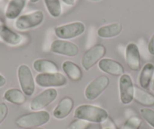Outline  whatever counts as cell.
Returning <instances> with one entry per match:
<instances>
[{
  "mask_svg": "<svg viewBox=\"0 0 154 129\" xmlns=\"http://www.w3.org/2000/svg\"><path fill=\"white\" fill-rule=\"evenodd\" d=\"M74 118L85 120L90 123L102 124L109 118L106 109L91 104H82L77 106L74 111Z\"/></svg>",
  "mask_w": 154,
  "mask_h": 129,
  "instance_id": "1",
  "label": "cell"
},
{
  "mask_svg": "<svg viewBox=\"0 0 154 129\" xmlns=\"http://www.w3.org/2000/svg\"><path fill=\"white\" fill-rule=\"evenodd\" d=\"M51 118L49 112L45 110L32 111L18 117L15 123L21 128L41 127L47 124Z\"/></svg>",
  "mask_w": 154,
  "mask_h": 129,
  "instance_id": "2",
  "label": "cell"
},
{
  "mask_svg": "<svg viewBox=\"0 0 154 129\" xmlns=\"http://www.w3.org/2000/svg\"><path fill=\"white\" fill-rule=\"evenodd\" d=\"M17 78L21 91L26 97H30L35 92V79L30 68L26 64H21L17 68Z\"/></svg>",
  "mask_w": 154,
  "mask_h": 129,
  "instance_id": "3",
  "label": "cell"
},
{
  "mask_svg": "<svg viewBox=\"0 0 154 129\" xmlns=\"http://www.w3.org/2000/svg\"><path fill=\"white\" fill-rule=\"evenodd\" d=\"M85 30V24L80 21L72 22V23L56 26L54 29L56 36L58 37L60 39L63 40L76 38L83 34Z\"/></svg>",
  "mask_w": 154,
  "mask_h": 129,
  "instance_id": "4",
  "label": "cell"
},
{
  "mask_svg": "<svg viewBox=\"0 0 154 129\" xmlns=\"http://www.w3.org/2000/svg\"><path fill=\"white\" fill-rule=\"evenodd\" d=\"M35 84L42 88H51L54 87H63L67 83V78L60 72L38 73L35 78Z\"/></svg>",
  "mask_w": 154,
  "mask_h": 129,
  "instance_id": "5",
  "label": "cell"
},
{
  "mask_svg": "<svg viewBox=\"0 0 154 129\" xmlns=\"http://www.w3.org/2000/svg\"><path fill=\"white\" fill-rule=\"evenodd\" d=\"M106 52V47L101 44H97L87 50L81 60V64L83 69L86 71L90 70L94 65L98 63V62L103 59Z\"/></svg>",
  "mask_w": 154,
  "mask_h": 129,
  "instance_id": "6",
  "label": "cell"
},
{
  "mask_svg": "<svg viewBox=\"0 0 154 129\" xmlns=\"http://www.w3.org/2000/svg\"><path fill=\"white\" fill-rule=\"evenodd\" d=\"M43 20V12L42 11H35L17 17L14 22V26L18 30H27L39 26Z\"/></svg>",
  "mask_w": 154,
  "mask_h": 129,
  "instance_id": "7",
  "label": "cell"
},
{
  "mask_svg": "<svg viewBox=\"0 0 154 129\" xmlns=\"http://www.w3.org/2000/svg\"><path fill=\"white\" fill-rule=\"evenodd\" d=\"M57 94V91L54 88L44 90L32 99L29 103V109L32 111L43 110L56 100Z\"/></svg>",
  "mask_w": 154,
  "mask_h": 129,
  "instance_id": "8",
  "label": "cell"
},
{
  "mask_svg": "<svg viewBox=\"0 0 154 129\" xmlns=\"http://www.w3.org/2000/svg\"><path fill=\"white\" fill-rule=\"evenodd\" d=\"M109 84V78L100 75L88 83L85 89V97L88 100H94L101 95Z\"/></svg>",
  "mask_w": 154,
  "mask_h": 129,
  "instance_id": "9",
  "label": "cell"
},
{
  "mask_svg": "<svg viewBox=\"0 0 154 129\" xmlns=\"http://www.w3.org/2000/svg\"><path fill=\"white\" fill-rule=\"evenodd\" d=\"M119 96L122 104H130L134 100V85L130 75L124 73L119 81Z\"/></svg>",
  "mask_w": 154,
  "mask_h": 129,
  "instance_id": "10",
  "label": "cell"
},
{
  "mask_svg": "<svg viewBox=\"0 0 154 129\" xmlns=\"http://www.w3.org/2000/svg\"><path fill=\"white\" fill-rule=\"evenodd\" d=\"M50 50L54 54L70 57H75L79 52V46L75 43L60 38L53 41L50 46Z\"/></svg>",
  "mask_w": 154,
  "mask_h": 129,
  "instance_id": "11",
  "label": "cell"
},
{
  "mask_svg": "<svg viewBox=\"0 0 154 129\" xmlns=\"http://www.w3.org/2000/svg\"><path fill=\"white\" fill-rule=\"evenodd\" d=\"M125 61L131 70L137 72L141 67V59L139 48L135 43H128L125 48Z\"/></svg>",
  "mask_w": 154,
  "mask_h": 129,
  "instance_id": "12",
  "label": "cell"
},
{
  "mask_svg": "<svg viewBox=\"0 0 154 129\" xmlns=\"http://www.w3.org/2000/svg\"><path fill=\"white\" fill-rule=\"evenodd\" d=\"M98 68L102 72L114 76H121L125 73V68L119 62L110 58H103L98 62Z\"/></svg>",
  "mask_w": 154,
  "mask_h": 129,
  "instance_id": "13",
  "label": "cell"
},
{
  "mask_svg": "<svg viewBox=\"0 0 154 129\" xmlns=\"http://www.w3.org/2000/svg\"><path fill=\"white\" fill-rule=\"evenodd\" d=\"M0 40L7 45L15 46L22 42L23 37L10 29L2 20H0Z\"/></svg>",
  "mask_w": 154,
  "mask_h": 129,
  "instance_id": "14",
  "label": "cell"
},
{
  "mask_svg": "<svg viewBox=\"0 0 154 129\" xmlns=\"http://www.w3.org/2000/svg\"><path fill=\"white\" fill-rule=\"evenodd\" d=\"M73 106L74 101L71 97H63L54 108L53 111V116L57 119H63L70 114Z\"/></svg>",
  "mask_w": 154,
  "mask_h": 129,
  "instance_id": "15",
  "label": "cell"
},
{
  "mask_svg": "<svg viewBox=\"0 0 154 129\" xmlns=\"http://www.w3.org/2000/svg\"><path fill=\"white\" fill-rule=\"evenodd\" d=\"M28 0H10L5 11V16L8 20H16L20 17Z\"/></svg>",
  "mask_w": 154,
  "mask_h": 129,
  "instance_id": "16",
  "label": "cell"
},
{
  "mask_svg": "<svg viewBox=\"0 0 154 129\" xmlns=\"http://www.w3.org/2000/svg\"><path fill=\"white\" fill-rule=\"evenodd\" d=\"M62 69L71 81H80L83 76V72L80 66L70 60H66L62 63Z\"/></svg>",
  "mask_w": 154,
  "mask_h": 129,
  "instance_id": "17",
  "label": "cell"
},
{
  "mask_svg": "<svg viewBox=\"0 0 154 129\" xmlns=\"http://www.w3.org/2000/svg\"><path fill=\"white\" fill-rule=\"evenodd\" d=\"M154 65L152 63H146L141 69L139 75L138 81L140 88L146 90L150 87L153 79Z\"/></svg>",
  "mask_w": 154,
  "mask_h": 129,
  "instance_id": "18",
  "label": "cell"
},
{
  "mask_svg": "<svg viewBox=\"0 0 154 129\" xmlns=\"http://www.w3.org/2000/svg\"><path fill=\"white\" fill-rule=\"evenodd\" d=\"M122 25L120 23H112L102 26L97 29V35L103 38H111L116 37L122 32Z\"/></svg>",
  "mask_w": 154,
  "mask_h": 129,
  "instance_id": "19",
  "label": "cell"
},
{
  "mask_svg": "<svg viewBox=\"0 0 154 129\" xmlns=\"http://www.w3.org/2000/svg\"><path fill=\"white\" fill-rule=\"evenodd\" d=\"M33 69L39 73L58 72L59 68L54 62L46 59H38L32 63Z\"/></svg>",
  "mask_w": 154,
  "mask_h": 129,
  "instance_id": "20",
  "label": "cell"
},
{
  "mask_svg": "<svg viewBox=\"0 0 154 129\" xmlns=\"http://www.w3.org/2000/svg\"><path fill=\"white\" fill-rule=\"evenodd\" d=\"M134 100L144 106H154V95L137 86H134Z\"/></svg>",
  "mask_w": 154,
  "mask_h": 129,
  "instance_id": "21",
  "label": "cell"
},
{
  "mask_svg": "<svg viewBox=\"0 0 154 129\" xmlns=\"http://www.w3.org/2000/svg\"><path fill=\"white\" fill-rule=\"evenodd\" d=\"M5 100L15 105H22L26 102V96L18 88H9L3 94Z\"/></svg>",
  "mask_w": 154,
  "mask_h": 129,
  "instance_id": "22",
  "label": "cell"
},
{
  "mask_svg": "<svg viewBox=\"0 0 154 129\" xmlns=\"http://www.w3.org/2000/svg\"><path fill=\"white\" fill-rule=\"evenodd\" d=\"M45 7L50 15L53 17H58L61 14L62 9L60 0H44Z\"/></svg>",
  "mask_w": 154,
  "mask_h": 129,
  "instance_id": "23",
  "label": "cell"
},
{
  "mask_svg": "<svg viewBox=\"0 0 154 129\" xmlns=\"http://www.w3.org/2000/svg\"><path fill=\"white\" fill-rule=\"evenodd\" d=\"M140 113L142 118L148 124L154 128V110L148 107H143L140 109Z\"/></svg>",
  "mask_w": 154,
  "mask_h": 129,
  "instance_id": "24",
  "label": "cell"
},
{
  "mask_svg": "<svg viewBox=\"0 0 154 129\" xmlns=\"http://www.w3.org/2000/svg\"><path fill=\"white\" fill-rule=\"evenodd\" d=\"M141 124V118L137 116H131L124 123L122 129H139Z\"/></svg>",
  "mask_w": 154,
  "mask_h": 129,
  "instance_id": "25",
  "label": "cell"
},
{
  "mask_svg": "<svg viewBox=\"0 0 154 129\" xmlns=\"http://www.w3.org/2000/svg\"><path fill=\"white\" fill-rule=\"evenodd\" d=\"M91 127V123L85 120L75 118L74 121L69 123L67 129H89Z\"/></svg>",
  "mask_w": 154,
  "mask_h": 129,
  "instance_id": "26",
  "label": "cell"
},
{
  "mask_svg": "<svg viewBox=\"0 0 154 129\" xmlns=\"http://www.w3.org/2000/svg\"><path fill=\"white\" fill-rule=\"evenodd\" d=\"M8 113V107L6 103H0V124L6 118Z\"/></svg>",
  "mask_w": 154,
  "mask_h": 129,
  "instance_id": "27",
  "label": "cell"
},
{
  "mask_svg": "<svg viewBox=\"0 0 154 129\" xmlns=\"http://www.w3.org/2000/svg\"><path fill=\"white\" fill-rule=\"evenodd\" d=\"M147 49H148V51H149V54H150L151 55L154 56V33L152 34V35L151 36L150 39H149V43H148Z\"/></svg>",
  "mask_w": 154,
  "mask_h": 129,
  "instance_id": "28",
  "label": "cell"
},
{
  "mask_svg": "<svg viewBox=\"0 0 154 129\" xmlns=\"http://www.w3.org/2000/svg\"><path fill=\"white\" fill-rule=\"evenodd\" d=\"M5 84H6V78L2 74H0V88L5 86Z\"/></svg>",
  "mask_w": 154,
  "mask_h": 129,
  "instance_id": "29",
  "label": "cell"
},
{
  "mask_svg": "<svg viewBox=\"0 0 154 129\" xmlns=\"http://www.w3.org/2000/svg\"><path fill=\"white\" fill-rule=\"evenodd\" d=\"M62 2H63L66 5H69V6H72V5H75V0H61Z\"/></svg>",
  "mask_w": 154,
  "mask_h": 129,
  "instance_id": "30",
  "label": "cell"
},
{
  "mask_svg": "<svg viewBox=\"0 0 154 129\" xmlns=\"http://www.w3.org/2000/svg\"><path fill=\"white\" fill-rule=\"evenodd\" d=\"M149 88H150V89L152 90V91H154V78H153V79H152V82H151L150 87H149Z\"/></svg>",
  "mask_w": 154,
  "mask_h": 129,
  "instance_id": "31",
  "label": "cell"
},
{
  "mask_svg": "<svg viewBox=\"0 0 154 129\" xmlns=\"http://www.w3.org/2000/svg\"><path fill=\"white\" fill-rule=\"evenodd\" d=\"M23 129H45V128L41 127H29V128H23Z\"/></svg>",
  "mask_w": 154,
  "mask_h": 129,
  "instance_id": "32",
  "label": "cell"
},
{
  "mask_svg": "<svg viewBox=\"0 0 154 129\" xmlns=\"http://www.w3.org/2000/svg\"><path fill=\"white\" fill-rule=\"evenodd\" d=\"M38 1H39V0H29V2H32V3H36Z\"/></svg>",
  "mask_w": 154,
  "mask_h": 129,
  "instance_id": "33",
  "label": "cell"
},
{
  "mask_svg": "<svg viewBox=\"0 0 154 129\" xmlns=\"http://www.w3.org/2000/svg\"><path fill=\"white\" fill-rule=\"evenodd\" d=\"M92 1H99V0H92Z\"/></svg>",
  "mask_w": 154,
  "mask_h": 129,
  "instance_id": "34",
  "label": "cell"
}]
</instances>
